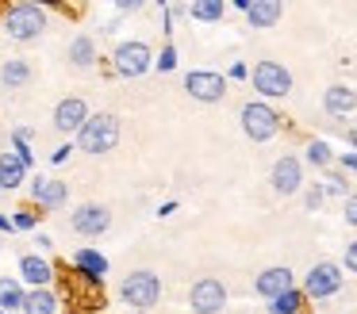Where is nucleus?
I'll return each instance as SVG.
<instances>
[{
	"instance_id": "28",
	"label": "nucleus",
	"mask_w": 357,
	"mask_h": 314,
	"mask_svg": "<svg viewBox=\"0 0 357 314\" xmlns=\"http://www.w3.org/2000/svg\"><path fill=\"white\" fill-rule=\"evenodd\" d=\"M154 65L162 69V73H173V69H177V46L165 42V46H162V54H154Z\"/></svg>"
},
{
	"instance_id": "1",
	"label": "nucleus",
	"mask_w": 357,
	"mask_h": 314,
	"mask_svg": "<svg viewBox=\"0 0 357 314\" xmlns=\"http://www.w3.org/2000/svg\"><path fill=\"white\" fill-rule=\"evenodd\" d=\"M4 31H8V38H16V42H35V38H43V31H47V8L35 4V0H16V4L4 8Z\"/></svg>"
},
{
	"instance_id": "7",
	"label": "nucleus",
	"mask_w": 357,
	"mask_h": 314,
	"mask_svg": "<svg viewBox=\"0 0 357 314\" xmlns=\"http://www.w3.org/2000/svg\"><path fill=\"white\" fill-rule=\"evenodd\" d=\"M303 299H331L342 291V265H334V260H319V265L307 268V276H303Z\"/></svg>"
},
{
	"instance_id": "20",
	"label": "nucleus",
	"mask_w": 357,
	"mask_h": 314,
	"mask_svg": "<svg viewBox=\"0 0 357 314\" xmlns=\"http://www.w3.org/2000/svg\"><path fill=\"white\" fill-rule=\"evenodd\" d=\"M66 58H70L73 69H93L96 65V42L89 35H77L70 42V50H66Z\"/></svg>"
},
{
	"instance_id": "18",
	"label": "nucleus",
	"mask_w": 357,
	"mask_h": 314,
	"mask_svg": "<svg viewBox=\"0 0 357 314\" xmlns=\"http://www.w3.org/2000/svg\"><path fill=\"white\" fill-rule=\"evenodd\" d=\"M242 15L250 19V27L265 31V27H277V19L284 15V4L280 0H250V8Z\"/></svg>"
},
{
	"instance_id": "16",
	"label": "nucleus",
	"mask_w": 357,
	"mask_h": 314,
	"mask_svg": "<svg viewBox=\"0 0 357 314\" xmlns=\"http://www.w3.org/2000/svg\"><path fill=\"white\" fill-rule=\"evenodd\" d=\"M20 276H24L27 291L50 288V280H54V265H50L47 257H39V253H24V257H20Z\"/></svg>"
},
{
	"instance_id": "19",
	"label": "nucleus",
	"mask_w": 357,
	"mask_h": 314,
	"mask_svg": "<svg viewBox=\"0 0 357 314\" xmlns=\"http://www.w3.org/2000/svg\"><path fill=\"white\" fill-rule=\"evenodd\" d=\"M24 314H58L62 311V299H58V291L50 288H35L24 295V306H20Z\"/></svg>"
},
{
	"instance_id": "21",
	"label": "nucleus",
	"mask_w": 357,
	"mask_h": 314,
	"mask_svg": "<svg viewBox=\"0 0 357 314\" xmlns=\"http://www.w3.org/2000/svg\"><path fill=\"white\" fill-rule=\"evenodd\" d=\"M27 81H31V65L24 58H8L0 65V84L4 88H27Z\"/></svg>"
},
{
	"instance_id": "12",
	"label": "nucleus",
	"mask_w": 357,
	"mask_h": 314,
	"mask_svg": "<svg viewBox=\"0 0 357 314\" xmlns=\"http://www.w3.org/2000/svg\"><path fill=\"white\" fill-rule=\"evenodd\" d=\"M89 104L81 96H66V100H58V107H54V130H62V134H73L77 138V130L89 123Z\"/></svg>"
},
{
	"instance_id": "35",
	"label": "nucleus",
	"mask_w": 357,
	"mask_h": 314,
	"mask_svg": "<svg viewBox=\"0 0 357 314\" xmlns=\"http://www.w3.org/2000/svg\"><path fill=\"white\" fill-rule=\"evenodd\" d=\"M116 12H119V15H131V12H142V0H119V4H116Z\"/></svg>"
},
{
	"instance_id": "37",
	"label": "nucleus",
	"mask_w": 357,
	"mask_h": 314,
	"mask_svg": "<svg viewBox=\"0 0 357 314\" xmlns=\"http://www.w3.org/2000/svg\"><path fill=\"white\" fill-rule=\"evenodd\" d=\"M173 211H177V203H173V199H169V203H162V211H158V214H162V219H169Z\"/></svg>"
},
{
	"instance_id": "15",
	"label": "nucleus",
	"mask_w": 357,
	"mask_h": 314,
	"mask_svg": "<svg viewBox=\"0 0 357 314\" xmlns=\"http://www.w3.org/2000/svg\"><path fill=\"white\" fill-rule=\"evenodd\" d=\"M31 199L43 211H58V207H66V199H70V188H66V180H58V176H35Z\"/></svg>"
},
{
	"instance_id": "11",
	"label": "nucleus",
	"mask_w": 357,
	"mask_h": 314,
	"mask_svg": "<svg viewBox=\"0 0 357 314\" xmlns=\"http://www.w3.org/2000/svg\"><path fill=\"white\" fill-rule=\"evenodd\" d=\"M70 226L77 230L81 237H100L104 230L112 226V211L104 203H81L77 211L70 214Z\"/></svg>"
},
{
	"instance_id": "6",
	"label": "nucleus",
	"mask_w": 357,
	"mask_h": 314,
	"mask_svg": "<svg viewBox=\"0 0 357 314\" xmlns=\"http://www.w3.org/2000/svg\"><path fill=\"white\" fill-rule=\"evenodd\" d=\"M150 65H154V50H150L146 42H139V38H127V42H119L116 50H112V73L116 77H142L150 73Z\"/></svg>"
},
{
	"instance_id": "25",
	"label": "nucleus",
	"mask_w": 357,
	"mask_h": 314,
	"mask_svg": "<svg viewBox=\"0 0 357 314\" xmlns=\"http://www.w3.org/2000/svg\"><path fill=\"white\" fill-rule=\"evenodd\" d=\"M223 12H227L223 0H196V4H188V15L200 19V23H219V19H223Z\"/></svg>"
},
{
	"instance_id": "30",
	"label": "nucleus",
	"mask_w": 357,
	"mask_h": 314,
	"mask_svg": "<svg viewBox=\"0 0 357 314\" xmlns=\"http://www.w3.org/2000/svg\"><path fill=\"white\" fill-rule=\"evenodd\" d=\"M323 203H326L323 184H307V188H303V207H307V211H319Z\"/></svg>"
},
{
	"instance_id": "22",
	"label": "nucleus",
	"mask_w": 357,
	"mask_h": 314,
	"mask_svg": "<svg viewBox=\"0 0 357 314\" xmlns=\"http://www.w3.org/2000/svg\"><path fill=\"white\" fill-rule=\"evenodd\" d=\"M24 176H27V168L16 161V153H0V191H12V188H20L24 184Z\"/></svg>"
},
{
	"instance_id": "14",
	"label": "nucleus",
	"mask_w": 357,
	"mask_h": 314,
	"mask_svg": "<svg viewBox=\"0 0 357 314\" xmlns=\"http://www.w3.org/2000/svg\"><path fill=\"white\" fill-rule=\"evenodd\" d=\"M73 272H77L81 283H89V288H100L104 283V272H108V257H104L100 249H77L73 253Z\"/></svg>"
},
{
	"instance_id": "10",
	"label": "nucleus",
	"mask_w": 357,
	"mask_h": 314,
	"mask_svg": "<svg viewBox=\"0 0 357 314\" xmlns=\"http://www.w3.org/2000/svg\"><path fill=\"white\" fill-rule=\"evenodd\" d=\"M269 184H273V191H277V196H296V191L303 188V165H300V157L284 153V157L273 161Z\"/></svg>"
},
{
	"instance_id": "33",
	"label": "nucleus",
	"mask_w": 357,
	"mask_h": 314,
	"mask_svg": "<svg viewBox=\"0 0 357 314\" xmlns=\"http://www.w3.org/2000/svg\"><path fill=\"white\" fill-rule=\"evenodd\" d=\"M338 168H342V173H357V153H354V150L342 153V157H338Z\"/></svg>"
},
{
	"instance_id": "29",
	"label": "nucleus",
	"mask_w": 357,
	"mask_h": 314,
	"mask_svg": "<svg viewBox=\"0 0 357 314\" xmlns=\"http://www.w3.org/2000/svg\"><path fill=\"white\" fill-rule=\"evenodd\" d=\"M323 196H349V191H346V173H342V168L323 180Z\"/></svg>"
},
{
	"instance_id": "8",
	"label": "nucleus",
	"mask_w": 357,
	"mask_h": 314,
	"mask_svg": "<svg viewBox=\"0 0 357 314\" xmlns=\"http://www.w3.org/2000/svg\"><path fill=\"white\" fill-rule=\"evenodd\" d=\"M185 92L200 104H219L227 96V77L211 73V69H192V73H185Z\"/></svg>"
},
{
	"instance_id": "17",
	"label": "nucleus",
	"mask_w": 357,
	"mask_h": 314,
	"mask_svg": "<svg viewBox=\"0 0 357 314\" xmlns=\"http://www.w3.org/2000/svg\"><path fill=\"white\" fill-rule=\"evenodd\" d=\"M323 111L334 115V119L357 111V88H349V84H331V88L323 92Z\"/></svg>"
},
{
	"instance_id": "27",
	"label": "nucleus",
	"mask_w": 357,
	"mask_h": 314,
	"mask_svg": "<svg viewBox=\"0 0 357 314\" xmlns=\"http://www.w3.org/2000/svg\"><path fill=\"white\" fill-rule=\"evenodd\" d=\"M39 214L43 211H27V207H20V211L12 214V230H27V234H31V230L39 226Z\"/></svg>"
},
{
	"instance_id": "38",
	"label": "nucleus",
	"mask_w": 357,
	"mask_h": 314,
	"mask_svg": "<svg viewBox=\"0 0 357 314\" xmlns=\"http://www.w3.org/2000/svg\"><path fill=\"white\" fill-rule=\"evenodd\" d=\"M12 230V214H0V234H8Z\"/></svg>"
},
{
	"instance_id": "9",
	"label": "nucleus",
	"mask_w": 357,
	"mask_h": 314,
	"mask_svg": "<svg viewBox=\"0 0 357 314\" xmlns=\"http://www.w3.org/2000/svg\"><path fill=\"white\" fill-rule=\"evenodd\" d=\"M188 306H192V314H223V306H227L223 280H211V276L196 280L192 291H188Z\"/></svg>"
},
{
	"instance_id": "36",
	"label": "nucleus",
	"mask_w": 357,
	"mask_h": 314,
	"mask_svg": "<svg viewBox=\"0 0 357 314\" xmlns=\"http://www.w3.org/2000/svg\"><path fill=\"white\" fill-rule=\"evenodd\" d=\"M70 153H73V146H58V150H50V165H62Z\"/></svg>"
},
{
	"instance_id": "39",
	"label": "nucleus",
	"mask_w": 357,
	"mask_h": 314,
	"mask_svg": "<svg viewBox=\"0 0 357 314\" xmlns=\"http://www.w3.org/2000/svg\"><path fill=\"white\" fill-rule=\"evenodd\" d=\"M346 138H349V146H354V153H357V127H349V134H346Z\"/></svg>"
},
{
	"instance_id": "40",
	"label": "nucleus",
	"mask_w": 357,
	"mask_h": 314,
	"mask_svg": "<svg viewBox=\"0 0 357 314\" xmlns=\"http://www.w3.org/2000/svg\"><path fill=\"white\" fill-rule=\"evenodd\" d=\"M0 314H4V311H0Z\"/></svg>"
},
{
	"instance_id": "34",
	"label": "nucleus",
	"mask_w": 357,
	"mask_h": 314,
	"mask_svg": "<svg viewBox=\"0 0 357 314\" xmlns=\"http://www.w3.org/2000/svg\"><path fill=\"white\" fill-rule=\"evenodd\" d=\"M246 77H250V69L242 65V61H234V65L227 69V81H246Z\"/></svg>"
},
{
	"instance_id": "31",
	"label": "nucleus",
	"mask_w": 357,
	"mask_h": 314,
	"mask_svg": "<svg viewBox=\"0 0 357 314\" xmlns=\"http://www.w3.org/2000/svg\"><path fill=\"white\" fill-rule=\"evenodd\" d=\"M346 222L357 230V191H349V196H346Z\"/></svg>"
},
{
	"instance_id": "4",
	"label": "nucleus",
	"mask_w": 357,
	"mask_h": 314,
	"mask_svg": "<svg viewBox=\"0 0 357 314\" xmlns=\"http://www.w3.org/2000/svg\"><path fill=\"white\" fill-rule=\"evenodd\" d=\"M238 119H242V130H246L250 142H269V138H277L280 127H284V119L277 115V107L265 104V100H250V104H242Z\"/></svg>"
},
{
	"instance_id": "2",
	"label": "nucleus",
	"mask_w": 357,
	"mask_h": 314,
	"mask_svg": "<svg viewBox=\"0 0 357 314\" xmlns=\"http://www.w3.org/2000/svg\"><path fill=\"white\" fill-rule=\"evenodd\" d=\"M116 146H119V119L112 111L89 115V123L73 138V150H85V153H108Z\"/></svg>"
},
{
	"instance_id": "32",
	"label": "nucleus",
	"mask_w": 357,
	"mask_h": 314,
	"mask_svg": "<svg viewBox=\"0 0 357 314\" xmlns=\"http://www.w3.org/2000/svg\"><path fill=\"white\" fill-rule=\"evenodd\" d=\"M342 265H346V272H357V242L346 245V257H342Z\"/></svg>"
},
{
	"instance_id": "24",
	"label": "nucleus",
	"mask_w": 357,
	"mask_h": 314,
	"mask_svg": "<svg viewBox=\"0 0 357 314\" xmlns=\"http://www.w3.org/2000/svg\"><path fill=\"white\" fill-rule=\"evenodd\" d=\"M303 157H307V165H315V168H331L334 165V150H331V142H323V138H311V142L303 146Z\"/></svg>"
},
{
	"instance_id": "3",
	"label": "nucleus",
	"mask_w": 357,
	"mask_h": 314,
	"mask_svg": "<svg viewBox=\"0 0 357 314\" xmlns=\"http://www.w3.org/2000/svg\"><path fill=\"white\" fill-rule=\"evenodd\" d=\"M119 299H123L127 306H135V311H154L158 299H162V280H158V272H150V268L127 272L123 283H119Z\"/></svg>"
},
{
	"instance_id": "26",
	"label": "nucleus",
	"mask_w": 357,
	"mask_h": 314,
	"mask_svg": "<svg viewBox=\"0 0 357 314\" xmlns=\"http://www.w3.org/2000/svg\"><path fill=\"white\" fill-rule=\"evenodd\" d=\"M265 306H269V314H300V311H303V291L292 288V291H284L280 299L265 303Z\"/></svg>"
},
{
	"instance_id": "23",
	"label": "nucleus",
	"mask_w": 357,
	"mask_h": 314,
	"mask_svg": "<svg viewBox=\"0 0 357 314\" xmlns=\"http://www.w3.org/2000/svg\"><path fill=\"white\" fill-rule=\"evenodd\" d=\"M24 283L20 280H12V276H0V311L4 314H12V311H20L24 306Z\"/></svg>"
},
{
	"instance_id": "13",
	"label": "nucleus",
	"mask_w": 357,
	"mask_h": 314,
	"mask_svg": "<svg viewBox=\"0 0 357 314\" xmlns=\"http://www.w3.org/2000/svg\"><path fill=\"white\" fill-rule=\"evenodd\" d=\"M292 288H296V276H292V268H284V265L265 268V272H257V280H254V291L265 299V303L280 299L284 291H292Z\"/></svg>"
},
{
	"instance_id": "5",
	"label": "nucleus",
	"mask_w": 357,
	"mask_h": 314,
	"mask_svg": "<svg viewBox=\"0 0 357 314\" xmlns=\"http://www.w3.org/2000/svg\"><path fill=\"white\" fill-rule=\"evenodd\" d=\"M250 81H254L257 96H261L265 104H269V100H284L288 92H292V73H288L280 61H273V58L257 61V65L250 69Z\"/></svg>"
}]
</instances>
